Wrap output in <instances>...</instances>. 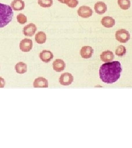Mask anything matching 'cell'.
Listing matches in <instances>:
<instances>
[{
    "instance_id": "cell-1",
    "label": "cell",
    "mask_w": 132,
    "mask_h": 148,
    "mask_svg": "<svg viewBox=\"0 0 132 148\" xmlns=\"http://www.w3.org/2000/svg\"><path fill=\"white\" fill-rule=\"evenodd\" d=\"M122 68L118 61L108 62L101 65L99 69V75L101 81L107 84L117 82L121 77Z\"/></svg>"
},
{
    "instance_id": "cell-2",
    "label": "cell",
    "mask_w": 132,
    "mask_h": 148,
    "mask_svg": "<svg viewBox=\"0 0 132 148\" xmlns=\"http://www.w3.org/2000/svg\"><path fill=\"white\" fill-rule=\"evenodd\" d=\"M13 16L11 6L0 3V28L7 26L12 21Z\"/></svg>"
},
{
    "instance_id": "cell-3",
    "label": "cell",
    "mask_w": 132,
    "mask_h": 148,
    "mask_svg": "<svg viewBox=\"0 0 132 148\" xmlns=\"http://www.w3.org/2000/svg\"><path fill=\"white\" fill-rule=\"evenodd\" d=\"M117 40L120 42L126 43L130 40L131 35L126 29H120L117 31L115 34Z\"/></svg>"
},
{
    "instance_id": "cell-4",
    "label": "cell",
    "mask_w": 132,
    "mask_h": 148,
    "mask_svg": "<svg viewBox=\"0 0 132 148\" xmlns=\"http://www.w3.org/2000/svg\"><path fill=\"white\" fill-rule=\"evenodd\" d=\"M74 80L73 76L69 73H65L62 74L59 79V82L63 86L71 85Z\"/></svg>"
},
{
    "instance_id": "cell-5",
    "label": "cell",
    "mask_w": 132,
    "mask_h": 148,
    "mask_svg": "<svg viewBox=\"0 0 132 148\" xmlns=\"http://www.w3.org/2000/svg\"><path fill=\"white\" fill-rule=\"evenodd\" d=\"M78 15L83 18H88L93 15V11L89 6L82 5L77 11Z\"/></svg>"
},
{
    "instance_id": "cell-6",
    "label": "cell",
    "mask_w": 132,
    "mask_h": 148,
    "mask_svg": "<svg viewBox=\"0 0 132 148\" xmlns=\"http://www.w3.org/2000/svg\"><path fill=\"white\" fill-rule=\"evenodd\" d=\"M33 46L32 41L29 38H24L19 43V48L23 52H28L32 50Z\"/></svg>"
},
{
    "instance_id": "cell-7",
    "label": "cell",
    "mask_w": 132,
    "mask_h": 148,
    "mask_svg": "<svg viewBox=\"0 0 132 148\" xmlns=\"http://www.w3.org/2000/svg\"><path fill=\"white\" fill-rule=\"evenodd\" d=\"M37 30V26L33 23H30L26 27H24L23 29V32L24 36L28 37H32L35 35Z\"/></svg>"
},
{
    "instance_id": "cell-8",
    "label": "cell",
    "mask_w": 132,
    "mask_h": 148,
    "mask_svg": "<svg viewBox=\"0 0 132 148\" xmlns=\"http://www.w3.org/2000/svg\"><path fill=\"white\" fill-rule=\"evenodd\" d=\"M94 53V49L90 46H84L80 51L81 57L84 59H89L92 57Z\"/></svg>"
},
{
    "instance_id": "cell-9",
    "label": "cell",
    "mask_w": 132,
    "mask_h": 148,
    "mask_svg": "<svg viewBox=\"0 0 132 148\" xmlns=\"http://www.w3.org/2000/svg\"><path fill=\"white\" fill-rule=\"evenodd\" d=\"M53 69L56 72H61L66 68V63L64 60L61 59H56L53 64Z\"/></svg>"
},
{
    "instance_id": "cell-10",
    "label": "cell",
    "mask_w": 132,
    "mask_h": 148,
    "mask_svg": "<svg viewBox=\"0 0 132 148\" xmlns=\"http://www.w3.org/2000/svg\"><path fill=\"white\" fill-rule=\"evenodd\" d=\"M48 79L43 77H37L33 82L34 88H48Z\"/></svg>"
},
{
    "instance_id": "cell-11",
    "label": "cell",
    "mask_w": 132,
    "mask_h": 148,
    "mask_svg": "<svg viewBox=\"0 0 132 148\" xmlns=\"http://www.w3.org/2000/svg\"><path fill=\"white\" fill-rule=\"evenodd\" d=\"M39 57L43 62L48 63L53 58V54L50 51L44 50L39 54Z\"/></svg>"
},
{
    "instance_id": "cell-12",
    "label": "cell",
    "mask_w": 132,
    "mask_h": 148,
    "mask_svg": "<svg viewBox=\"0 0 132 148\" xmlns=\"http://www.w3.org/2000/svg\"><path fill=\"white\" fill-rule=\"evenodd\" d=\"M101 23L104 27L107 28L112 27L116 24L115 20L112 17L109 16L103 17L101 19Z\"/></svg>"
},
{
    "instance_id": "cell-13",
    "label": "cell",
    "mask_w": 132,
    "mask_h": 148,
    "mask_svg": "<svg viewBox=\"0 0 132 148\" xmlns=\"http://www.w3.org/2000/svg\"><path fill=\"white\" fill-rule=\"evenodd\" d=\"M114 58V54L111 51H106L101 54V60L105 63L112 62Z\"/></svg>"
},
{
    "instance_id": "cell-14",
    "label": "cell",
    "mask_w": 132,
    "mask_h": 148,
    "mask_svg": "<svg viewBox=\"0 0 132 148\" xmlns=\"http://www.w3.org/2000/svg\"><path fill=\"white\" fill-rule=\"evenodd\" d=\"M95 12L98 14H103L107 11V7L104 2H97L94 5Z\"/></svg>"
},
{
    "instance_id": "cell-15",
    "label": "cell",
    "mask_w": 132,
    "mask_h": 148,
    "mask_svg": "<svg viewBox=\"0 0 132 148\" xmlns=\"http://www.w3.org/2000/svg\"><path fill=\"white\" fill-rule=\"evenodd\" d=\"M11 7L14 11H21L25 7V3L23 0H13L11 2Z\"/></svg>"
},
{
    "instance_id": "cell-16",
    "label": "cell",
    "mask_w": 132,
    "mask_h": 148,
    "mask_svg": "<svg viewBox=\"0 0 132 148\" xmlns=\"http://www.w3.org/2000/svg\"><path fill=\"white\" fill-rule=\"evenodd\" d=\"M15 70L18 74H24L27 71V65L23 62H19L15 65Z\"/></svg>"
},
{
    "instance_id": "cell-17",
    "label": "cell",
    "mask_w": 132,
    "mask_h": 148,
    "mask_svg": "<svg viewBox=\"0 0 132 148\" xmlns=\"http://www.w3.org/2000/svg\"><path fill=\"white\" fill-rule=\"evenodd\" d=\"M35 40L38 44H43L46 41V35L44 32H38L35 35Z\"/></svg>"
},
{
    "instance_id": "cell-18",
    "label": "cell",
    "mask_w": 132,
    "mask_h": 148,
    "mask_svg": "<svg viewBox=\"0 0 132 148\" xmlns=\"http://www.w3.org/2000/svg\"><path fill=\"white\" fill-rule=\"evenodd\" d=\"M118 4L123 10H127L131 7L130 0H118Z\"/></svg>"
},
{
    "instance_id": "cell-19",
    "label": "cell",
    "mask_w": 132,
    "mask_h": 148,
    "mask_svg": "<svg viewBox=\"0 0 132 148\" xmlns=\"http://www.w3.org/2000/svg\"><path fill=\"white\" fill-rule=\"evenodd\" d=\"M58 1L62 3L66 4L70 8H75L79 3L78 0H58Z\"/></svg>"
},
{
    "instance_id": "cell-20",
    "label": "cell",
    "mask_w": 132,
    "mask_h": 148,
    "mask_svg": "<svg viewBox=\"0 0 132 148\" xmlns=\"http://www.w3.org/2000/svg\"><path fill=\"white\" fill-rule=\"evenodd\" d=\"M37 2L43 8H48L53 5V0H37Z\"/></svg>"
},
{
    "instance_id": "cell-21",
    "label": "cell",
    "mask_w": 132,
    "mask_h": 148,
    "mask_svg": "<svg viewBox=\"0 0 132 148\" xmlns=\"http://www.w3.org/2000/svg\"><path fill=\"white\" fill-rule=\"evenodd\" d=\"M126 51H127L126 48L124 46L120 45L117 47L115 53L117 56L122 57L126 54Z\"/></svg>"
},
{
    "instance_id": "cell-22",
    "label": "cell",
    "mask_w": 132,
    "mask_h": 148,
    "mask_svg": "<svg viewBox=\"0 0 132 148\" xmlns=\"http://www.w3.org/2000/svg\"><path fill=\"white\" fill-rule=\"evenodd\" d=\"M17 19L18 22L21 24H24L27 21V18L24 14L20 13L17 16Z\"/></svg>"
},
{
    "instance_id": "cell-23",
    "label": "cell",
    "mask_w": 132,
    "mask_h": 148,
    "mask_svg": "<svg viewBox=\"0 0 132 148\" xmlns=\"http://www.w3.org/2000/svg\"><path fill=\"white\" fill-rule=\"evenodd\" d=\"M5 85L6 82L5 79L3 77H0V88H3Z\"/></svg>"
}]
</instances>
